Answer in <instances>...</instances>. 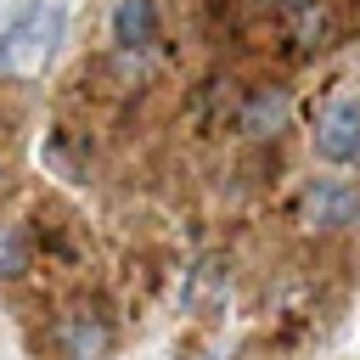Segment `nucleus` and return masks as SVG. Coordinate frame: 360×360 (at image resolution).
<instances>
[{"label":"nucleus","mask_w":360,"mask_h":360,"mask_svg":"<svg viewBox=\"0 0 360 360\" xmlns=\"http://www.w3.org/2000/svg\"><path fill=\"white\" fill-rule=\"evenodd\" d=\"M298 219L309 231H343L360 219V186L349 180H309L298 197Z\"/></svg>","instance_id":"obj_3"},{"label":"nucleus","mask_w":360,"mask_h":360,"mask_svg":"<svg viewBox=\"0 0 360 360\" xmlns=\"http://www.w3.org/2000/svg\"><path fill=\"white\" fill-rule=\"evenodd\" d=\"M259 6H270V11H292V6H304V0H259Z\"/></svg>","instance_id":"obj_11"},{"label":"nucleus","mask_w":360,"mask_h":360,"mask_svg":"<svg viewBox=\"0 0 360 360\" xmlns=\"http://www.w3.org/2000/svg\"><path fill=\"white\" fill-rule=\"evenodd\" d=\"M68 34V11L56 0H34L11 17V39H6V73H39L56 45Z\"/></svg>","instance_id":"obj_1"},{"label":"nucleus","mask_w":360,"mask_h":360,"mask_svg":"<svg viewBox=\"0 0 360 360\" xmlns=\"http://www.w3.org/2000/svg\"><path fill=\"white\" fill-rule=\"evenodd\" d=\"M315 152L326 163H360V101H332L315 118Z\"/></svg>","instance_id":"obj_4"},{"label":"nucleus","mask_w":360,"mask_h":360,"mask_svg":"<svg viewBox=\"0 0 360 360\" xmlns=\"http://www.w3.org/2000/svg\"><path fill=\"white\" fill-rule=\"evenodd\" d=\"M112 45L129 51V56L152 51L158 45V6L152 0H118V11H112Z\"/></svg>","instance_id":"obj_7"},{"label":"nucleus","mask_w":360,"mask_h":360,"mask_svg":"<svg viewBox=\"0 0 360 360\" xmlns=\"http://www.w3.org/2000/svg\"><path fill=\"white\" fill-rule=\"evenodd\" d=\"M11 17H17V11H0V73H6V39H11Z\"/></svg>","instance_id":"obj_10"},{"label":"nucleus","mask_w":360,"mask_h":360,"mask_svg":"<svg viewBox=\"0 0 360 360\" xmlns=\"http://www.w3.org/2000/svg\"><path fill=\"white\" fill-rule=\"evenodd\" d=\"M287 118H292V96H287L281 84H264V90H253V96L236 107V129H242L248 141H270V135H281Z\"/></svg>","instance_id":"obj_6"},{"label":"nucleus","mask_w":360,"mask_h":360,"mask_svg":"<svg viewBox=\"0 0 360 360\" xmlns=\"http://www.w3.org/2000/svg\"><path fill=\"white\" fill-rule=\"evenodd\" d=\"M292 34H298V45H304V51L332 45V39H338V22H332L326 0H304V6H292Z\"/></svg>","instance_id":"obj_8"},{"label":"nucleus","mask_w":360,"mask_h":360,"mask_svg":"<svg viewBox=\"0 0 360 360\" xmlns=\"http://www.w3.org/2000/svg\"><path fill=\"white\" fill-rule=\"evenodd\" d=\"M22 270H28V231L0 225V281H17Z\"/></svg>","instance_id":"obj_9"},{"label":"nucleus","mask_w":360,"mask_h":360,"mask_svg":"<svg viewBox=\"0 0 360 360\" xmlns=\"http://www.w3.org/2000/svg\"><path fill=\"white\" fill-rule=\"evenodd\" d=\"M231 298V264L219 253H202L191 270H186V287H180V309L186 315H208Z\"/></svg>","instance_id":"obj_5"},{"label":"nucleus","mask_w":360,"mask_h":360,"mask_svg":"<svg viewBox=\"0 0 360 360\" xmlns=\"http://www.w3.org/2000/svg\"><path fill=\"white\" fill-rule=\"evenodd\" d=\"M51 338H56L62 360H101V354H112L118 326H112V315H107L96 298H79V304H68V309L56 315Z\"/></svg>","instance_id":"obj_2"}]
</instances>
